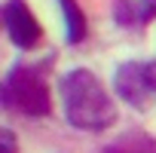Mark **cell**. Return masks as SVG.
Segmentation results:
<instances>
[{
    "label": "cell",
    "instance_id": "cell-1",
    "mask_svg": "<svg viewBox=\"0 0 156 153\" xmlns=\"http://www.w3.org/2000/svg\"><path fill=\"white\" fill-rule=\"evenodd\" d=\"M61 98H64L67 123L73 129L101 132L116 119V107H113L110 95L89 70H70L61 80Z\"/></svg>",
    "mask_w": 156,
    "mask_h": 153
},
{
    "label": "cell",
    "instance_id": "cell-2",
    "mask_svg": "<svg viewBox=\"0 0 156 153\" xmlns=\"http://www.w3.org/2000/svg\"><path fill=\"white\" fill-rule=\"evenodd\" d=\"M3 101L6 107L28 113V116H46L52 110V98H49V86L43 80V73L37 67H12L6 83H3Z\"/></svg>",
    "mask_w": 156,
    "mask_h": 153
},
{
    "label": "cell",
    "instance_id": "cell-3",
    "mask_svg": "<svg viewBox=\"0 0 156 153\" xmlns=\"http://www.w3.org/2000/svg\"><path fill=\"white\" fill-rule=\"evenodd\" d=\"M116 92L122 101L144 110L156 95V64H135V61L122 64L116 70Z\"/></svg>",
    "mask_w": 156,
    "mask_h": 153
},
{
    "label": "cell",
    "instance_id": "cell-4",
    "mask_svg": "<svg viewBox=\"0 0 156 153\" xmlns=\"http://www.w3.org/2000/svg\"><path fill=\"white\" fill-rule=\"evenodd\" d=\"M3 22H6V31H9V40L22 49H31L37 46L40 40V22L31 16V9L22 3V0H9L3 6Z\"/></svg>",
    "mask_w": 156,
    "mask_h": 153
},
{
    "label": "cell",
    "instance_id": "cell-5",
    "mask_svg": "<svg viewBox=\"0 0 156 153\" xmlns=\"http://www.w3.org/2000/svg\"><path fill=\"white\" fill-rule=\"evenodd\" d=\"M61 9H64V22H67V40L70 43H80L86 37V16L83 9L76 6V0H58Z\"/></svg>",
    "mask_w": 156,
    "mask_h": 153
},
{
    "label": "cell",
    "instance_id": "cell-6",
    "mask_svg": "<svg viewBox=\"0 0 156 153\" xmlns=\"http://www.w3.org/2000/svg\"><path fill=\"white\" fill-rule=\"evenodd\" d=\"M0 153H16V138L9 129H0Z\"/></svg>",
    "mask_w": 156,
    "mask_h": 153
}]
</instances>
